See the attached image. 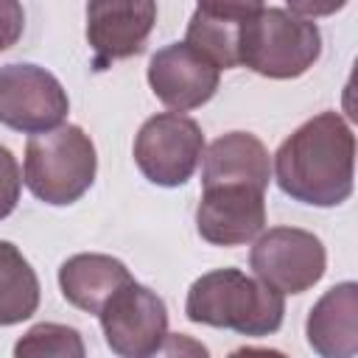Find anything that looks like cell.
<instances>
[{
  "instance_id": "1",
  "label": "cell",
  "mask_w": 358,
  "mask_h": 358,
  "mask_svg": "<svg viewBox=\"0 0 358 358\" xmlns=\"http://www.w3.org/2000/svg\"><path fill=\"white\" fill-rule=\"evenodd\" d=\"M274 176L285 196L313 207L350 199L355 176V134L338 112L305 120L274 154Z\"/></svg>"
},
{
  "instance_id": "2",
  "label": "cell",
  "mask_w": 358,
  "mask_h": 358,
  "mask_svg": "<svg viewBox=\"0 0 358 358\" xmlns=\"http://www.w3.org/2000/svg\"><path fill=\"white\" fill-rule=\"evenodd\" d=\"M185 313L196 324L227 327L241 336H271L282 324V294L263 280L238 268H215L201 274L185 302Z\"/></svg>"
},
{
  "instance_id": "3",
  "label": "cell",
  "mask_w": 358,
  "mask_h": 358,
  "mask_svg": "<svg viewBox=\"0 0 358 358\" xmlns=\"http://www.w3.org/2000/svg\"><path fill=\"white\" fill-rule=\"evenodd\" d=\"M322 56L316 22L285 11L260 8L238 25V64L266 78H296Z\"/></svg>"
},
{
  "instance_id": "4",
  "label": "cell",
  "mask_w": 358,
  "mask_h": 358,
  "mask_svg": "<svg viewBox=\"0 0 358 358\" xmlns=\"http://www.w3.org/2000/svg\"><path fill=\"white\" fill-rule=\"evenodd\" d=\"M95 145L81 126H56L39 131L25 145V185L53 207L78 201L95 182Z\"/></svg>"
},
{
  "instance_id": "5",
  "label": "cell",
  "mask_w": 358,
  "mask_h": 358,
  "mask_svg": "<svg viewBox=\"0 0 358 358\" xmlns=\"http://www.w3.org/2000/svg\"><path fill=\"white\" fill-rule=\"evenodd\" d=\"M204 154L201 126L182 112L148 117L134 137V162L140 173L159 187L185 185Z\"/></svg>"
},
{
  "instance_id": "6",
  "label": "cell",
  "mask_w": 358,
  "mask_h": 358,
  "mask_svg": "<svg viewBox=\"0 0 358 358\" xmlns=\"http://www.w3.org/2000/svg\"><path fill=\"white\" fill-rule=\"evenodd\" d=\"M103 338L123 358H145L168 338V308L151 288L129 280L98 310Z\"/></svg>"
},
{
  "instance_id": "7",
  "label": "cell",
  "mask_w": 358,
  "mask_h": 358,
  "mask_svg": "<svg viewBox=\"0 0 358 358\" xmlns=\"http://www.w3.org/2000/svg\"><path fill=\"white\" fill-rule=\"evenodd\" d=\"M249 266L255 268L257 280L277 288L280 294H302L322 280L327 252L308 229L274 227L255 241Z\"/></svg>"
},
{
  "instance_id": "8",
  "label": "cell",
  "mask_w": 358,
  "mask_h": 358,
  "mask_svg": "<svg viewBox=\"0 0 358 358\" xmlns=\"http://www.w3.org/2000/svg\"><path fill=\"white\" fill-rule=\"evenodd\" d=\"M70 101L53 73L36 64H3L0 67V123L39 134L56 129L67 117Z\"/></svg>"
},
{
  "instance_id": "9",
  "label": "cell",
  "mask_w": 358,
  "mask_h": 358,
  "mask_svg": "<svg viewBox=\"0 0 358 358\" xmlns=\"http://www.w3.org/2000/svg\"><path fill=\"white\" fill-rule=\"evenodd\" d=\"M157 22V0H87V42L95 67L137 56Z\"/></svg>"
},
{
  "instance_id": "10",
  "label": "cell",
  "mask_w": 358,
  "mask_h": 358,
  "mask_svg": "<svg viewBox=\"0 0 358 358\" xmlns=\"http://www.w3.org/2000/svg\"><path fill=\"white\" fill-rule=\"evenodd\" d=\"M266 190L252 185H210L196 207L199 235L213 246H241L266 227Z\"/></svg>"
},
{
  "instance_id": "11",
  "label": "cell",
  "mask_w": 358,
  "mask_h": 358,
  "mask_svg": "<svg viewBox=\"0 0 358 358\" xmlns=\"http://www.w3.org/2000/svg\"><path fill=\"white\" fill-rule=\"evenodd\" d=\"M221 70L187 42H173L157 50L148 62V84L154 95L176 109H196L207 103L218 90Z\"/></svg>"
},
{
  "instance_id": "12",
  "label": "cell",
  "mask_w": 358,
  "mask_h": 358,
  "mask_svg": "<svg viewBox=\"0 0 358 358\" xmlns=\"http://www.w3.org/2000/svg\"><path fill=\"white\" fill-rule=\"evenodd\" d=\"M305 336L324 358H352L358 352V285L347 280L324 291L308 313Z\"/></svg>"
},
{
  "instance_id": "13",
  "label": "cell",
  "mask_w": 358,
  "mask_h": 358,
  "mask_svg": "<svg viewBox=\"0 0 358 358\" xmlns=\"http://www.w3.org/2000/svg\"><path fill=\"white\" fill-rule=\"evenodd\" d=\"M201 185H252L266 190L271 179V159L266 145L249 131H229L210 143L201 154Z\"/></svg>"
},
{
  "instance_id": "14",
  "label": "cell",
  "mask_w": 358,
  "mask_h": 358,
  "mask_svg": "<svg viewBox=\"0 0 358 358\" xmlns=\"http://www.w3.org/2000/svg\"><path fill=\"white\" fill-rule=\"evenodd\" d=\"M129 280L131 274L117 257L98 252L73 255L59 268V288L64 299L87 313H98L103 302Z\"/></svg>"
},
{
  "instance_id": "15",
  "label": "cell",
  "mask_w": 358,
  "mask_h": 358,
  "mask_svg": "<svg viewBox=\"0 0 358 358\" xmlns=\"http://www.w3.org/2000/svg\"><path fill=\"white\" fill-rule=\"evenodd\" d=\"M39 308V277L22 252L0 241V327L20 324Z\"/></svg>"
},
{
  "instance_id": "16",
  "label": "cell",
  "mask_w": 358,
  "mask_h": 358,
  "mask_svg": "<svg viewBox=\"0 0 358 358\" xmlns=\"http://www.w3.org/2000/svg\"><path fill=\"white\" fill-rule=\"evenodd\" d=\"M238 25L241 22H229L196 8L187 22L185 42L204 53L218 70H232L238 64Z\"/></svg>"
},
{
  "instance_id": "17",
  "label": "cell",
  "mask_w": 358,
  "mask_h": 358,
  "mask_svg": "<svg viewBox=\"0 0 358 358\" xmlns=\"http://www.w3.org/2000/svg\"><path fill=\"white\" fill-rule=\"evenodd\" d=\"M84 341L81 333L76 327L67 324H53V322H42L34 324L17 344H14V355L20 358H31V355H56V358H81Z\"/></svg>"
},
{
  "instance_id": "18",
  "label": "cell",
  "mask_w": 358,
  "mask_h": 358,
  "mask_svg": "<svg viewBox=\"0 0 358 358\" xmlns=\"http://www.w3.org/2000/svg\"><path fill=\"white\" fill-rule=\"evenodd\" d=\"M20 187H22V173L14 159V154L0 145V218L11 215L17 201H20Z\"/></svg>"
},
{
  "instance_id": "19",
  "label": "cell",
  "mask_w": 358,
  "mask_h": 358,
  "mask_svg": "<svg viewBox=\"0 0 358 358\" xmlns=\"http://www.w3.org/2000/svg\"><path fill=\"white\" fill-rule=\"evenodd\" d=\"M25 28V11L20 0H0V53L17 45Z\"/></svg>"
},
{
  "instance_id": "20",
  "label": "cell",
  "mask_w": 358,
  "mask_h": 358,
  "mask_svg": "<svg viewBox=\"0 0 358 358\" xmlns=\"http://www.w3.org/2000/svg\"><path fill=\"white\" fill-rule=\"evenodd\" d=\"M263 3L266 0H199V8L213 14V17L229 20V22H243L246 17L260 11Z\"/></svg>"
},
{
  "instance_id": "21",
  "label": "cell",
  "mask_w": 358,
  "mask_h": 358,
  "mask_svg": "<svg viewBox=\"0 0 358 358\" xmlns=\"http://www.w3.org/2000/svg\"><path fill=\"white\" fill-rule=\"evenodd\" d=\"M285 3L299 17H330L347 6V0H285Z\"/></svg>"
}]
</instances>
